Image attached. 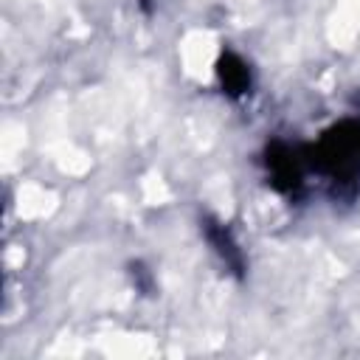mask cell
Masks as SVG:
<instances>
[{
    "mask_svg": "<svg viewBox=\"0 0 360 360\" xmlns=\"http://www.w3.org/2000/svg\"><path fill=\"white\" fill-rule=\"evenodd\" d=\"M309 172L321 174L335 197L352 200L360 188V118H343L304 146Z\"/></svg>",
    "mask_w": 360,
    "mask_h": 360,
    "instance_id": "cell-1",
    "label": "cell"
},
{
    "mask_svg": "<svg viewBox=\"0 0 360 360\" xmlns=\"http://www.w3.org/2000/svg\"><path fill=\"white\" fill-rule=\"evenodd\" d=\"M264 169H267V183L284 194V197H298L307 183V158L304 146H290L284 141H273L264 149Z\"/></svg>",
    "mask_w": 360,
    "mask_h": 360,
    "instance_id": "cell-2",
    "label": "cell"
},
{
    "mask_svg": "<svg viewBox=\"0 0 360 360\" xmlns=\"http://www.w3.org/2000/svg\"><path fill=\"white\" fill-rule=\"evenodd\" d=\"M200 231H202L205 242L211 245V250L217 253V259L225 264V270L233 273L236 278H242L248 262H245V250H242L239 239L233 236V231H231L222 219H217V217H211V214L200 217Z\"/></svg>",
    "mask_w": 360,
    "mask_h": 360,
    "instance_id": "cell-3",
    "label": "cell"
},
{
    "mask_svg": "<svg viewBox=\"0 0 360 360\" xmlns=\"http://www.w3.org/2000/svg\"><path fill=\"white\" fill-rule=\"evenodd\" d=\"M217 82L228 98H245L253 90V70L239 53L222 51L217 59Z\"/></svg>",
    "mask_w": 360,
    "mask_h": 360,
    "instance_id": "cell-4",
    "label": "cell"
},
{
    "mask_svg": "<svg viewBox=\"0 0 360 360\" xmlns=\"http://www.w3.org/2000/svg\"><path fill=\"white\" fill-rule=\"evenodd\" d=\"M132 281H138V287L143 290V292H152V278H149V270H143L141 264H132Z\"/></svg>",
    "mask_w": 360,
    "mask_h": 360,
    "instance_id": "cell-5",
    "label": "cell"
},
{
    "mask_svg": "<svg viewBox=\"0 0 360 360\" xmlns=\"http://www.w3.org/2000/svg\"><path fill=\"white\" fill-rule=\"evenodd\" d=\"M149 3H152V0H141V6H143L146 11H149Z\"/></svg>",
    "mask_w": 360,
    "mask_h": 360,
    "instance_id": "cell-6",
    "label": "cell"
}]
</instances>
